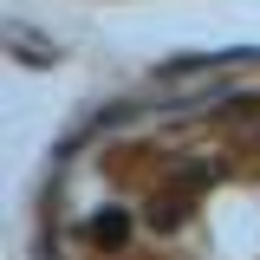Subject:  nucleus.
Wrapping results in <instances>:
<instances>
[{"label": "nucleus", "mask_w": 260, "mask_h": 260, "mask_svg": "<svg viewBox=\"0 0 260 260\" xmlns=\"http://www.w3.org/2000/svg\"><path fill=\"white\" fill-rule=\"evenodd\" d=\"M91 241H124V215H98V221H91Z\"/></svg>", "instance_id": "nucleus-1"}]
</instances>
